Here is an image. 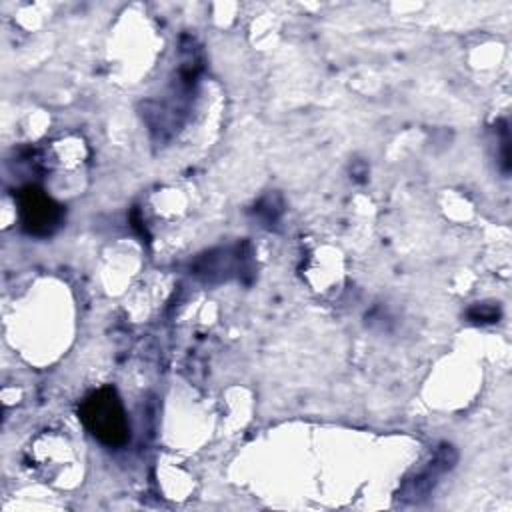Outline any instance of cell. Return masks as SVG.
Returning a JSON list of instances; mask_svg holds the SVG:
<instances>
[{
	"label": "cell",
	"mask_w": 512,
	"mask_h": 512,
	"mask_svg": "<svg viewBox=\"0 0 512 512\" xmlns=\"http://www.w3.org/2000/svg\"><path fill=\"white\" fill-rule=\"evenodd\" d=\"M80 420L104 446L116 448L128 440V418L114 388H100L80 404Z\"/></svg>",
	"instance_id": "obj_1"
},
{
	"label": "cell",
	"mask_w": 512,
	"mask_h": 512,
	"mask_svg": "<svg viewBox=\"0 0 512 512\" xmlns=\"http://www.w3.org/2000/svg\"><path fill=\"white\" fill-rule=\"evenodd\" d=\"M22 226L34 236H50L62 220V208L40 188L26 186L18 192Z\"/></svg>",
	"instance_id": "obj_2"
},
{
	"label": "cell",
	"mask_w": 512,
	"mask_h": 512,
	"mask_svg": "<svg viewBox=\"0 0 512 512\" xmlns=\"http://www.w3.org/2000/svg\"><path fill=\"white\" fill-rule=\"evenodd\" d=\"M468 316L474 322H494L500 318V310L498 306H492V304H478L468 312Z\"/></svg>",
	"instance_id": "obj_3"
}]
</instances>
